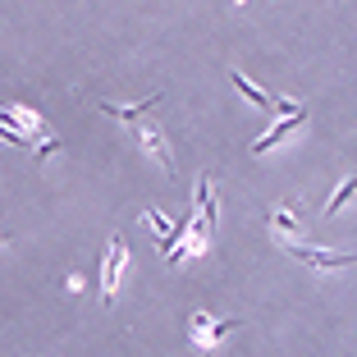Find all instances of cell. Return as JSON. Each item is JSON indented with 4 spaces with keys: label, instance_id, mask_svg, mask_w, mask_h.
Masks as SVG:
<instances>
[{
    "label": "cell",
    "instance_id": "1",
    "mask_svg": "<svg viewBox=\"0 0 357 357\" xmlns=\"http://www.w3.org/2000/svg\"><path fill=\"white\" fill-rule=\"evenodd\" d=\"M128 266V248H124V234L110 238V252H105V307H115V289H119V275Z\"/></svg>",
    "mask_w": 357,
    "mask_h": 357
},
{
    "label": "cell",
    "instance_id": "2",
    "mask_svg": "<svg viewBox=\"0 0 357 357\" xmlns=\"http://www.w3.org/2000/svg\"><path fill=\"white\" fill-rule=\"evenodd\" d=\"M147 115H151V110H147ZM147 115H137L133 128H137V137L147 142V151H156V156H160L165 174H174V156H169V147H165V133H160V124H156V119H147Z\"/></svg>",
    "mask_w": 357,
    "mask_h": 357
},
{
    "label": "cell",
    "instance_id": "3",
    "mask_svg": "<svg viewBox=\"0 0 357 357\" xmlns=\"http://www.w3.org/2000/svg\"><path fill=\"white\" fill-rule=\"evenodd\" d=\"M294 257H298V261L321 266V271H330V266H353L357 261V252H321V248H298V243H294Z\"/></svg>",
    "mask_w": 357,
    "mask_h": 357
},
{
    "label": "cell",
    "instance_id": "4",
    "mask_svg": "<svg viewBox=\"0 0 357 357\" xmlns=\"http://www.w3.org/2000/svg\"><path fill=\"white\" fill-rule=\"evenodd\" d=\"M303 119H307V110H294V115H284V119H280V124H275L266 137H257V142H252V151H257V156H261V151H271L275 142H284V137L294 133V128L303 124Z\"/></svg>",
    "mask_w": 357,
    "mask_h": 357
},
{
    "label": "cell",
    "instance_id": "5",
    "mask_svg": "<svg viewBox=\"0 0 357 357\" xmlns=\"http://www.w3.org/2000/svg\"><path fill=\"white\" fill-rule=\"evenodd\" d=\"M229 330H234L229 321H225V326H215V321H211L206 312H197V316H192V339H197V344H215V339H225Z\"/></svg>",
    "mask_w": 357,
    "mask_h": 357
},
{
    "label": "cell",
    "instance_id": "6",
    "mask_svg": "<svg viewBox=\"0 0 357 357\" xmlns=\"http://www.w3.org/2000/svg\"><path fill=\"white\" fill-rule=\"evenodd\" d=\"M229 78H234V87H238V92L248 96V101H257V105H271V110H275V96H266V92H261L257 83H248L243 74H229Z\"/></svg>",
    "mask_w": 357,
    "mask_h": 357
},
{
    "label": "cell",
    "instance_id": "7",
    "mask_svg": "<svg viewBox=\"0 0 357 357\" xmlns=\"http://www.w3.org/2000/svg\"><path fill=\"white\" fill-rule=\"evenodd\" d=\"M271 225H275V234H280V238H298V220H294V211H275L271 215Z\"/></svg>",
    "mask_w": 357,
    "mask_h": 357
},
{
    "label": "cell",
    "instance_id": "8",
    "mask_svg": "<svg viewBox=\"0 0 357 357\" xmlns=\"http://www.w3.org/2000/svg\"><path fill=\"white\" fill-rule=\"evenodd\" d=\"M353 192H357V178H344V188H339V192H335V197H330V202H326V215H335V211H339V206H344V202H348V197H353Z\"/></svg>",
    "mask_w": 357,
    "mask_h": 357
},
{
    "label": "cell",
    "instance_id": "9",
    "mask_svg": "<svg viewBox=\"0 0 357 357\" xmlns=\"http://www.w3.org/2000/svg\"><path fill=\"white\" fill-rule=\"evenodd\" d=\"M0 243H5V234H0Z\"/></svg>",
    "mask_w": 357,
    "mask_h": 357
}]
</instances>
